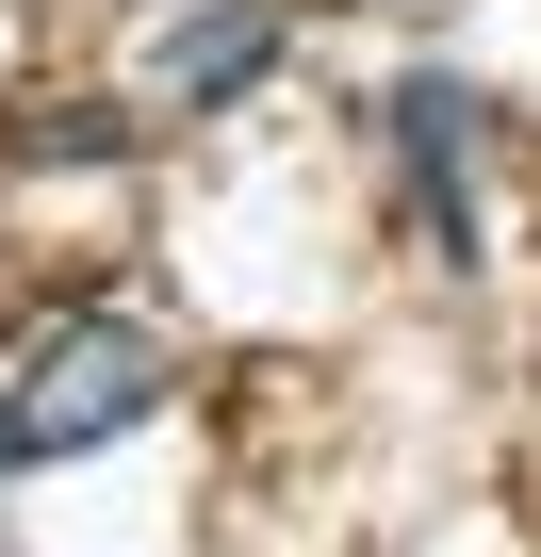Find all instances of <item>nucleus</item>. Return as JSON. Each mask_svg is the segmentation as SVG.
<instances>
[{"instance_id":"nucleus-2","label":"nucleus","mask_w":541,"mask_h":557,"mask_svg":"<svg viewBox=\"0 0 541 557\" xmlns=\"http://www.w3.org/2000/svg\"><path fill=\"white\" fill-rule=\"evenodd\" d=\"M262 50H280V17H262V0H213V17H164L148 34V83L164 99H246Z\"/></svg>"},{"instance_id":"nucleus-1","label":"nucleus","mask_w":541,"mask_h":557,"mask_svg":"<svg viewBox=\"0 0 541 557\" xmlns=\"http://www.w3.org/2000/svg\"><path fill=\"white\" fill-rule=\"evenodd\" d=\"M164 329H115V312H83V329H50L34 361H17V394H0V475H34V459H83V443H115V426H148L164 410Z\"/></svg>"},{"instance_id":"nucleus-3","label":"nucleus","mask_w":541,"mask_h":557,"mask_svg":"<svg viewBox=\"0 0 541 557\" xmlns=\"http://www.w3.org/2000/svg\"><path fill=\"white\" fill-rule=\"evenodd\" d=\"M394 132H410V164H427V197H443V246H459V181H476V83H394Z\"/></svg>"}]
</instances>
